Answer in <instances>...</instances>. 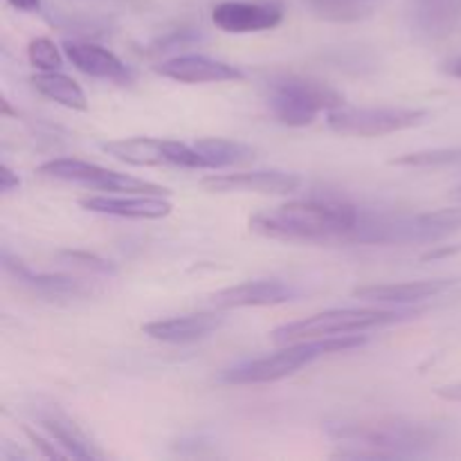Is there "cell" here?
<instances>
[{
    "label": "cell",
    "mask_w": 461,
    "mask_h": 461,
    "mask_svg": "<svg viewBox=\"0 0 461 461\" xmlns=\"http://www.w3.org/2000/svg\"><path fill=\"white\" fill-rule=\"evenodd\" d=\"M327 435L342 446L336 459H401L435 448L439 430L430 423L405 419L327 423Z\"/></svg>",
    "instance_id": "1"
},
{
    "label": "cell",
    "mask_w": 461,
    "mask_h": 461,
    "mask_svg": "<svg viewBox=\"0 0 461 461\" xmlns=\"http://www.w3.org/2000/svg\"><path fill=\"white\" fill-rule=\"evenodd\" d=\"M360 212L338 201H291L250 219L255 234L282 241H329L349 239Z\"/></svg>",
    "instance_id": "2"
},
{
    "label": "cell",
    "mask_w": 461,
    "mask_h": 461,
    "mask_svg": "<svg viewBox=\"0 0 461 461\" xmlns=\"http://www.w3.org/2000/svg\"><path fill=\"white\" fill-rule=\"evenodd\" d=\"M270 115L284 126H311L322 111L342 106L345 97L324 81L295 72H275L261 86Z\"/></svg>",
    "instance_id": "3"
},
{
    "label": "cell",
    "mask_w": 461,
    "mask_h": 461,
    "mask_svg": "<svg viewBox=\"0 0 461 461\" xmlns=\"http://www.w3.org/2000/svg\"><path fill=\"white\" fill-rule=\"evenodd\" d=\"M365 342H367L365 336L347 333V336H329L320 338V340L282 345V349L275 351V354L257 360H248V363L237 365V367L225 369L221 381L228 383V385H261V383L282 381V378L293 376L302 367L318 360L320 356L356 349V347H363Z\"/></svg>",
    "instance_id": "4"
},
{
    "label": "cell",
    "mask_w": 461,
    "mask_h": 461,
    "mask_svg": "<svg viewBox=\"0 0 461 461\" xmlns=\"http://www.w3.org/2000/svg\"><path fill=\"white\" fill-rule=\"evenodd\" d=\"M408 311H381V309H331L315 313L311 318L284 324L270 333L275 345H293V342L320 340L329 336H347V333H363L369 329L385 327L410 318Z\"/></svg>",
    "instance_id": "5"
},
{
    "label": "cell",
    "mask_w": 461,
    "mask_h": 461,
    "mask_svg": "<svg viewBox=\"0 0 461 461\" xmlns=\"http://www.w3.org/2000/svg\"><path fill=\"white\" fill-rule=\"evenodd\" d=\"M39 174L45 178L59 180V183L81 185L108 194H153V196H169V189L160 187L149 180L133 178V176L117 174L106 167L93 165V162L77 160V158H57V160L43 162Z\"/></svg>",
    "instance_id": "6"
},
{
    "label": "cell",
    "mask_w": 461,
    "mask_h": 461,
    "mask_svg": "<svg viewBox=\"0 0 461 461\" xmlns=\"http://www.w3.org/2000/svg\"><path fill=\"white\" fill-rule=\"evenodd\" d=\"M428 120V111L421 108H356L338 106L327 113V124L338 135H356V138H381V135L399 133L414 129Z\"/></svg>",
    "instance_id": "7"
},
{
    "label": "cell",
    "mask_w": 461,
    "mask_h": 461,
    "mask_svg": "<svg viewBox=\"0 0 461 461\" xmlns=\"http://www.w3.org/2000/svg\"><path fill=\"white\" fill-rule=\"evenodd\" d=\"M104 151L115 160L135 167H183L203 169L201 153L194 144L162 138H124L102 144Z\"/></svg>",
    "instance_id": "8"
},
{
    "label": "cell",
    "mask_w": 461,
    "mask_h": 461,
    "mask_svg": "<svg viewBox=\"0 0 461 461\" xmlns=\"http://www.w3.org/2000/svg\"><path fill=\"white\" fill-rule=\"evenodd\" d=\"M3 268L7 277H12L18 286L30 291L32 295L43 297L48 302H72L84 300L97 293V288L86 279L70 277V275H52V273H32L23 261L14 259L7 250L3 252Z\"/></svg>",
    "instance_id": "9"
},
{
    "label": "cell",
    "mask_w": 461,
    "mask_h": 461,
    "mask_svg": "<svg viewBox=\"0 0 461 461\" xmlns=\"http://www.w3.org/2000/svg\"><path fill=\"white\" fill-rule=\"evenodd\" d=\"M302 295L295 284L282 279H255L210 295V304L219 311L250 309V306H277L297 300Z\"/></svg>",
    "instance_id": "10"
},
{
    "label": "cell",
    "mask_w": 461,
    "mask_h": 461,
    "mask_svg": "<svg viewBox=\"0 0 461 461\" xmlns=\"http://www.w3.org/2000/svg\"><path fill=\"white\" fill-rule=\"evenodd\" d=\"M212 21L228 34H250V32L275 30L284 21V9L277 3L223 0L212 12Z\"/></svg>",
    "instance_id": "11"
},
{
    "label": "cell",
    "mask_w": 461,
    "mask_h": 461,
    "mask_svg": "<svg viewBox=\"0 0 461 461\" xmlns=\"http://www.w3.org/2000/svg\"><path fill=\"white\" fill-rule=\"evenodd\" d=\"M302 185V178L288 171H243V174L207 176L201 187L214 194H293Z\"/></svg>",
    "instance_id": "12"
},
{
    "label": "cell",
    "mask_w": 461,
    "mask_h": 461,
    "mask_svg": "<svg viewBox=\"0 0 461 461\" xmlns=\"http://www.w3.org/2000/svg\"><path fill=\"white\" fill-rule=\"evenodd\" d=\"M79 205L95 214L140 221L165 219L174 210L167 196H153V194H102V196L81 198Z\"/></svg>",
    "instance_id": "13"
},
{
    "label": "cell",
    "mask_w": 461,
    "mask_h": 461,
    "mask_svg": "<svg viewBox=\"0 0 461 461\" xmlns=\"http://www.w3.org/2000/svg\"><path fill=\"white\" fill-rule=\"evenodd\" d=\"M63 52L77 70L95 77V79H106L122 86H129L135 81V72L117 54L102 48V45L88 43V41H68L63 45Z\"/></svg>",
    "instance_id": "14"
},
{
    "label": "cell",
    "mask_w": 461,
    "mask_h": 461,
    "mask_svg": "<svg viewBox=\"0 0 461 461\" xmlns=\"http://www.w3.org/2000/svg\"><path fill=\"white\" fill-rule=\"evenodd\" d=\"M408 23L421 39H448L461 27V0H410Z\"/></svg>",
    "instance_id": "15"
},
{
    "label": "cell",
    "mask_w": 461,
    "mask_h": 461,
    "mask_svg": "<svg viewBox=\"0 0 461 461\" xmlns=\"http://www.w3.org/2000/svg\"><path fill=\"white\" fill-rule=\"evenodd\" d=\"M158 75L180 84H221V81H241L243 72L232 63L219 59L203 57V54H185L156 66Z\"/></svg>",
    "instance_id": "16"
},
{
    "label": "cell",
    "mask_w": 461,
    "mask_h": 461,
    "mask_svg": "<svg viewBox=\"0 0 461 461\" xmlns=\"http://www.w3.org/2000/svg\"><path fill=\"white\" fill-rule=\"evenodd\" d=\"M223 324V315L216 313V311H207V313L153 320V322L144 324L142 331L147 333L149 338H153V340L167 342V345H189V342L205 340L207 336L219 331Z\"/></svg>",
    "instance_id": "17"
},
{
    "label": "cell",
    "mask_w": 461,
    "mask_h": 461,
    "mask_svg": "<svg viewBox=\"0 0 461 461\" xmlns=\"http://www.w3.org/2000/svg\"><path fill=\"white\" fill-rule=\"evenodd\" d=\"M453 286L450 279H423V282H401V284H367L354 291V297L374 304H410V302L430 300L441 295Z\"/></svg>",
    "instance_id": "18"
},
{
    "label": "cell",
    "mask_w": 461,
    "mask_h": 461,
    "mask_svg": "<svg viewBox=\"0 0 461 461\" xmlns=\"http://www.w3.org/2000/svg\"><path fill=\"white\" fill-rule=\"evenodd\" d=\"M36 421L43 428L45 435L50 439L57 441L63 450H66L70 457L77 459H102L104 455L95 448L93 441L79 430V426H75V421L66 417L61 410L57 408H41L36 412Z\"/></svg>",
    "instance_id": "19"
},
{
    "label": "cell",
    "mask_w": 461,
    "mask_h": 461,
    "mask_svg": "<svg viewBox=\"0 0 461 461\" xmlns=\"http://www.w3.org/2000/svg\"><path fill=\"white\" fill-rule=\"evenodd\" d=\"M194 147L201 153L203 169H228L255 160V149L228 138H203Z\"/></svg>",
    "instance_id": "20"
},
{
    "label": "cell",
    "mask_w": 461,
    "mask_h": 461,
    "mask_svg": "<svg viewBox=\"0 0 461 461\" xmlns=\"http://www.w3.org/2000/svg\"><path fill=\"white\" fill-rule=\"evenodd\" d=\"M30 81L36 93L43 95V97L72 108V111H88V97H86L84 88L72 77L63 75L61 70L39 72Z\"/></svg>",
    "instance_id": "21"
},
{
    "label": "cell",
    "mask_w": 461,
    "mask_h": 461,
    "mask_svg": "<svg viewBox=\"0 0 461 461\" xmlns=\"http://www.w3.org/2000/svg\"><path fill=\"white\" fill-rule=\"evenodd\" d=\"M315 18L327 23H360L372 16L381 0H304Z\"/></svg>",
    "instance_id": "22"
},
{
    "label": "cell",
    "mask_w": 461,
    "mask_h": 461,
    "mask_svg": "<svg viewBox=\"0 0 461 461\" xmlns=\"http://www.w3.org/2000/svg\"><path fill=\"white\" fill-rule=\"evenodd\" d=\"M461 162L459 149H435V151H417L405 153V156L394 158L392 165L396 167H417V169H430V167H446Z\"/></svg>",
    "instance_id": "23"
},
{
    "label": "cell",
    "mask_w": 461,
    "mask_h": 461,
    "mask_svg": "<svg viewBox=\"0 0 461 461\" xmlns=\"http://www.w3.org/2000/svg\"><path fill=\"white\" fill-rule=\"evenodd\" d=\"M27 59L34 68H39L41 72H54L63 68V57L59 52V48L54 45V41L39 36V39L30 41L27 45Z\"/></svg>",
    "instance_id": "24"
},
{
    "label": "cell",
    "mask_w": 461,
    "mask_h": 461,
    "mask_svg": "<svg viewBox=\"0 0 461 461\" xmlns=\"http://www.w3.org/2000/svg\"><path fill=\"white\" fill-rule=\"evenodd\" d=\"M68 261H72L75 266H81V268H88L93 270V273H102V275H113L115 273V268H113L108 261L99 259V257L95 255H88V252H66Z\"/></svg>",
    "instance_id": "25"
},
{
    "label": "cell",
    "mask_w": 461,
    "mask_h": 461,
    "mask_svg": "<svg viewBox=\"0 0 461 461\" xmlns=\"http://www.w3.org/2000/svg\"><path fill=\"white\" fill-rule=\"evenodd\" d=\"M25 435L30 437L32 444H34L36 448L41 450V455H43V457H50V459L70 457V455H68L66 450H63L61 446L57 444V441L50 439V437H41V435H36V432H32V430H25Z\"/></svg>",
    "instance_id": "26"
},
{
    "label": "cell",
    "mask_w": 461,
    "mask_h": 461,
    "mask_svg": "<svg viewBox=\"0 0 461 461\" xmlns=\"http://www.w3.org/2000/svg\"><path fill=\"white\" fill-rule=\"evenodd\" d=\"M18 187H21V178H18V174H14L7 165L0 167V192L9 194Z\"/></svg>",
    "instance_id": "27"
},
{
    "label": "cell",
    "mask_w": 461,
    "mask_h": 461,
    "mask_svg": "<svg viewBox=\"0 0 461 461\" xmlns=\"http://www.w3.org/2000/svg\"><path fill=\"white\" fill-rule=\"evenodd\" d=\"M437 396L444 401H450V403H461V381L437 387Z\"/></svg>",
    "instance_id": "28"
},
{
    "label": "cell",
    "mask_w": 461,
    "mask_h": 461,
    "mask_svg": "<svg viewBox=\"0 0 461 461\" xmlns=\"http://www.w3.org/2000/svg\"><path fill=\"white\" fill-rule=\"evenodd\" d=\"M14 9H21V12H39L41 0H7Z\"/></svg>",
    "instance_id": "29"
},
{
    "label": "cell",
    "mask_w": 461,
    "mask_h": 461,
    "mask_svg": "<svg viewBox=\"0 0 461 461\" xmlns=\"http://www.w3.org/2000/svg\"><path fill=\"white\" fill-rule=\"evenodd\" d=\"M444 72H446V75L455 77V79H461V57L446 61L444 63Z\"/></svg>",
    "instance_id": "30"
},
{
    "label": "cell",
    "mask_w": 461,
    "mask_h": 461,
    "mask_svg": "<svg viewBox=\"0 0 461 461\" xmlns=\"http://www.w3.org/2000/svg\"><path fill=\"white\" fill-rule=\"evenodd\" d=\"M459 196H461V189H459Z\"/></svg>",
    "instance_id": "31"
}]
</instances>
